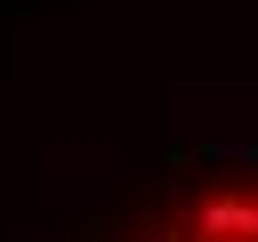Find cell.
<instances>
[{
	"label": "cell",
	"mask_w": 258,
	"mask_h": 242,
	"mask_svg": "<svg viewBox=\"0 0 258 242\" xmlns=\"http://www.w3.org/2000/svg\"><path fill=\"white\" fill-rule=\"evenodd\" d=\"M194 242H258V186H210L185 210Z\"/></svg>",
	"instance_id": "6da1fadb"
},
{
	"label": "cell",
	"mask_w": 258,
	"mask_h": 242,
	"mask_svg": "<svg viewBox=\"0 0 258 242\" xmlns=\"http://www.w3.org/2000/svg\"><path fill=\"white\" fill-rule=\"evenodd\" d=\"M250 186H258V177H250Z\"/></svg>",
	"instance_id": "277c9868"
},
{
	"label": "cell",
	"mask_w": 258,
	"mask_h": 242,
	"mask_svg": "<svg viewBox=\"0 0 258 242\" xmlns=\"http://www.w3.org/2000/svg\"><path fill=\"white\" fill-rule=\"evenodd\" d=\"M202 161H210V169H242V177H258V137H210Z\"/></svg>",
	"instance_id": "7a4b0ae2"
},
{
	"label": "cell",
	"mask_w": 258,
	"mask_h": 242,
	"mask_svg": "<svg viewBox=\"0 0 258 242\" xmlns=\"http://www.w3.org/2000/svg\"><path fill=\"white\" fill-rule=\"evenodd\" d=\"M169 242H194V234H169Z\"/></svg>",
	"instance_id": "3957f363"
}]
</instances>
